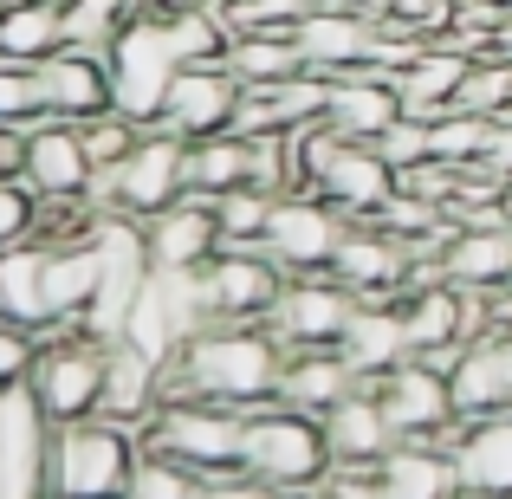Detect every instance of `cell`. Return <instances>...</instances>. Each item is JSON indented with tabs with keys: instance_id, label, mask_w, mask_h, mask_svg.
<instances>
[{
	"instance_id": "obj_1",
	"label": "cell",
	"mask_w": 512,
	"mask_h": 499,
	"mask_svg": "<svg viewBox=\"0 0 512 499\" xmlns=\"http://www.w3.org/2000/svg\"><path fill=\"white\" fill-rule=\"evenodd\" d=\"M279 363H286V344L273 337L266 318H214L163 370V402L208 396V402H227V409H260L279 389Z\"/></svg>"
},
{
	"instance_id": "obj_2",
	"label": "cell",
	"mask_w": 512,
	"mask_h": 499,
	"mask_svg": "<svg viewBox=\"0 0 512 499\" xmlns=\"http://www.w3.org/2000/svg\"><path fill=\"white\" fill-rule=\"evenodd\" d=\"M143 454V435L117 415H78V422H52L46 428V480L52 499H124L130 467Z\"/></svg>"
},
{
	"instance_id": "obj_3",
	"label": "cell",
	"mask_w": 512,
	"mask_h": 499,
	"mask_svg": "<svg viewBox=\"0 0 512 499\" xmlns=\"http://www.w3.org/2000/svg\"><path fill=\"white\" fill-rule=\"evenodd\" d=\"M331 467V441H325V415L286 409V402H260L247 409L240 428V474L266 480V487H292L312 493Z\"/></svg>"
},
{
	"instance_id": "obj_4",
	"label": "cell",
	"mask_w": 512,
	"mask_h": 499,
	"mask_svg": "<svg viewBox=\"0 0 512 499\" xmlns=\"http://www.w3.org/2000/svg\"><path fill=\"white\" fill-rule=\"evenodd\" d=\"M240 428H247V409H227V402H208V396H169L143 422V448L214 480L227 467H240Z\"/></svg>"
},
{
	"instance_id": "obj_5",
	"label": "cell",
	"mask_w": 512,
	"mask_h": 499,
	"mask_svg": "<svg viewBox=\"0 0 512 499\" xmlns=\"http://www.w3.org/2000/svg\"><path fill=\"white\" fill-rule=\"evenodd\" d=\"M182 195H188V137H175L163 124L143 130L124 163L91 175V208L98 214L124 208V214H143V221H150L156 208H169V201H182Z\"/></svg>"
},
{
	"instance_id": "obj_6",
	"label": "cell",
	"mask_w": 512,
	"mask_h": 499,
	"mask_svg": "<svg viewBox=\"0 0 512 499\" xmlns=\"http://www.w3.org/2000/svg\"><path fill=\"white\" fill-rule=\"evenodd\" d=\"M26 396L39 402V415L52 422H78V415H98L104 402V337L91 331H65L52 344H39V363L26 376Z\"/></svg>"
},
{
	"instance_id": "obj_7",
	"label": "cell",
	"mask_w": 512,
	"mask_h": 499,
	"mask_svg": "<svg viewBox=\"0 0 512 499\" xmlns=\"http://www.w3.org/2000/svg\"><path fill=\"white\" fill-rule=\"evenodd\" d=\"M104 59H111V104L150 130L156 117H163L169 78L182 72V65H175V52H169V39H163V13L143 7L137 20L111 39V52H104Z\"/></svg>"
},
{
	"instance_id": "obj_8",
	"label": "cell",
	"mask_w": 512,
	"mask_h": 499,
	"mask_svg": "<svg viewBox=\"0 0 512 499\" xmlns=\"http://www.w3.org/2000/svg\"><path fill=\"white\" fill-rule=\"evenodd\" d=\"M344 227L350 221L331 208L325 195H312V188H286V195H273L260 253L273 266H286V279L292 273H325V266H331V247L344 240Z\"/></svg>"
},
{
	"instance_id": "obj_9",
	"label": "cell",
	"mask_w": 512,
	"mask_h": 499,
	"mask_svg": "<svg viewBox=\"0 0 512 499\" xmlns=\"http://www.w3.org/2000/svg\"><path fill=\"white\" fill-rule=\"evenodd\" d=\"M350 312H357V292L338 286L331 273H292L286 292L273 299V312H266V325L286 350H325L344 337Z\"/></svg>"
},
{
	"instance_id": "obj_10",
	"label": "cell",
	"mask_w": 512,
	"mask_h": 499,
	"mask_svg": "<svg viewBox=\"0 0 512 499\" xmlns=\"http://www.w3.org/2000/svg\"><path fill=\"white\" fill-rule=\"evenodd\" d=\"M370 389H376V402H383L396 441H435V448H441V435L454 428V389H448V376L428 370L415 350L396 363V370L376 376Z\"/></svg>"
},
{
	"instance_id": "obj_11",
	"label": "cell",
	"mask_w": 512,
	"mask_h": 499,
	"mask_svg": "<svg viewBox=\"0 0 512 499\" xmlns=\"http://www.w3.org/2000/svg\"><path fill=\"white\" fill-rule=\"evenodd\" d=\"M39 78V111L46 117H65V124H85V117L111 111V59L91 46H72L65 39L59 52H46V59L33 65Z\"/></svg>"
},
{
	"instance_id": "obj_12",
	"label": "cell",
	"mask_w": 512,
	"mask_h": 499,
	"mask_svg": "<svg viewBox=\"0 0 512 499\" xmlns=\"http://www.w3.org/2000/svg\"><path fill=\"white\" fill-rule=\"evenodd\" d=\"M240 78L227 65H182L163 91V117L156 124L175 130V137H214V130H234V111H240Z\"/></svg>"
},
{
	"instance_id": "obj_13",
	"label": "cell",
	"mask_w": 512,
	"mask_h": 499,
	"mask_svg": "<svg viewBox=\"0 0 512 499\" xmlns=\"http://www.w3.org/2000/svg\"><path fill=\"white\" fill-rule=\"evenodd\" d=\"M292 39H299L305 72L344 78V72H357V65H370L376 20H370V13H357L350 0H312V13L292 26Z\"/></svg>"
},
{
	"instance_id": "obj_14",
	"label": "cell",
	"mask_w": 512,
	"mask_h": 499,
	"mask_svg": "<svg viewBox=\"0 0 512 499\" xmlns=\"http://www.w3.org/2000/svg\"><path fill=\"white\" fill-rule=\"evenodd\" d=\"M201 286H208L214 318H266L286 292V266H273L260 247H221L201 266Z\"/></svg>"
},
{
	"instance_id": "obj_15",
	"label": "cell",
	"mask_w": 512,
	"mask_h": 499,
	"mask_svg": "<svg viewBox=\"0 0 512 499\" xmlns=\"http://www.w3.org/2000/svg\"><path fill=\"white\" fill-rule=\"evenodd\" d=\"M91 156L78 124L65 117H33L26 124V188L33 195H91Z\"/></svg>"
},
{
	"instance_id": "obj_16",
	"label": "cell",
	"mask_w": 512,
	"mask_h": 499,
	"mask_svg": "<svg viewBox=\"0 0 512 499\" xmlns=\"http://www.w3.org/2000/svg\"><path fill=\"white\" fill-rule=\"evenodd\" d=\"M441 279L461 292H500L512 279V221H454L448 247L435 253Z\"/></svg>"
},
{
	"instance_id": "obj_17",
	"label": "cell",
	"mask_w": 512,
	"mask_h": 499,
	"mask_svg": "<svg viewBox=\"0 0 512 499\" xmlns=\"http://www.w3.org/2000/svg\"><path fill=\"white\" fill-rule=\"evenodd\" d=\"M150 234V266H208L221 253V214L208 195H182L143 221Z\"/></svg>"
},
{
	"instance_id": "obj_18",
	"label": "cell",
	"mask_w": 512,
	"mask_h": 499,
	"mask_svg": "<svg viewBox=\"0 0 512 499\" xmlns=\"http://www.w3.org/2000/svg\"><path fill=\"white\" fill-rule=\"evenodd\" d=\"M338 350L350 357V370H357L363 383H376L383 370H396V363L415 350L409 344V318H402V299H357Z\"/></svg>"
},
{
	"instance_id": "obj_19",
	"label": "cell",
	"mask_w": 512,
	"mask_h": 499,
	"mask_svg": "<svg viewBox=\"0 0 512 499\" xmlns=\"http://www.w3.org/2000/svg\"><path fill=\"white\" fill-rule=\"evenodd\" d=\"M350 389H363V376L350 370V357H344L338 344H325V350H286L273 402L305 409V415H325V409H338Z\"/></svg>"
},
{
	"instance_id": "obj_20",
	"label": "cell",
	"mask_w": 512,
	"mask_h": 499,
	"mask_svg": "<svg viewBox=\"0 0 512 499\" xmlns=\"http://www.w3.org/2000/svg\"><path fill=\"white\" fill-rule=\"evenodd\" d=\"M396 117H402V98H396V85H389L383 72L357 65V72L331 78V91H325V124L338 130V137L376 143L389 124H396Z\"/></svg>"
},
{
	"instance_id": "obj_21",
	"label": "cell",
	"mask_w": 512,
	"mask_h": 499,
	"mask_svg": "<svg viewBox=\"0 0 512 499\" xmlns=\"http://www.w3.org/2000/svg\"><path fill=\"white\" fill-rule=\"evenodd\" d=\"M156 402H163V363L143 357L124 337H111V344H104V402H98V415H117V422H130L143 435Z\"/></svg>"
},
{
	"instance_id": "obj_22",
	"label": "cell",
	"mask_w": 512,
	"mask_h": 499,
	"mask_svg": "<svg viewBox=\"0 0 512 499\" xmlns=\"http://www.w3.org/2000/svg\"><path fill=\"white\" fill-rule=\"evenodd\" d=\"M454 474H461V493L474 499H512V409L467 422L461 448H454Z\"/></svg>"
},
{
	"instance_id": "obj_23",
	"label": "cell",
	"mask_w": 512,
	"mask_h": 499,
	"mask_svg": "<svg viewBox=\"0 0 512 499\" xmlns=\"http://www.w3.org/2000/svg\"><path fill=\"white\" fill-rule=\"evenodd\" d=\"M467 65H474L467 52H448V46H435V39H428V46L402 65V72H389V85H396V98H402V111H409V117L441 124V117L454 111V98H461Z\"/></svg>"
},
{
	"instance_id": "obj_24",
	"label": "cell",
	"mask_w": 512,
	"mask_h": 499,
	"mask_svg": "<svg viewBox=\"0 0 512 499\" xmlns=\"http://www.w3.org/2000/svg\"><path fill=\"white\" fill-rule=\"evenodd\" d=\"M448 389H454V415H467V422L512 409V363H506L500 331H487V337L467 344V357H461V370L448 376Z\"/></svg>"
},
{
	"instance_id": "obj_25",
	"label": "cell",
	"mask_w": 512,
	"mask_h": 499,
	"mask_svg": "<svg viewBox=\"0 0 512 499\" xmlns=\"http://www.w3.org/2000/svg\"><path fill=\"white\" fill-rule=\"evenodd\" d=\"M325 441H331V461H383L396 448V428H389L376 389H350L338 409H325Z\"/></svg>"
},
{
	"instance_id": "obj_26",
	"label": "cell",
	"mask_w": 512,
	"mask_h": 499,
	"mask_svg": "<svg viewBox=\"0 0 512 499\" xmlns=\"http://www.w3.org/2000/svg\"><path fill=\"white\" fill-rule=\"evenodd\" d=\"M383 499H461L454 454L435 441H396L383 454Z\"/></svg>"
},
{
	"instance_id": "obj_27",
	"label": "cell",
	"mask_w": 512,
	"mask_h": 499,
	"mask_svg": "<svg viewBox=\"0 0 512 499\" xmlns=\"http://www.w3.org/2000/svg\"><path fill=\"white\" fill-rule=\"evenodd\" d=\"M65 46V7L59 0H0V59L39 65Z\"/></svg>"
},
{
	"instance_id": "obj_28",
	"label": "cell",
	"mask_w": 512,
	"mask_h": 499,
	"mask_svg": "<svg viewBox=\"0 0 512 499\" xmlns=\"http://www.w3.org/2000/svg\"><path fill=\"white\" fill-rule=\"evenodd\" d=\"M221 65L240 78V91H273V85H286V78L305 72L292 33H234L227 52H221Z\"/></svg>"
},
{
	"instance_id": "obj_29",
	"label": "cell",
	"mask_w": 512,
	"mask_h": 499,
	"mask_svg": "<svg viewBox=\"0 0 512 499\" xmlns=\"http://www.w3.org/2000/svg\"><path fill=\"white\" fill-rule=\"evenodd\" d=\"M0 318H20V325H46V247L39 240H20V247L0 253Z\"/></svg>"
},
{
	"instance_id": "obj_30",
	"label": "cell",
	"mask_w": 512,
	"mask_h": 499,
	"mask_svg": "<svg viewBox=\"0 0 512 499\" xmlns=\"http://www.w3.org/2000/svg\"><path fill=\"white\" fill-rule=\"evenodd\" d=\"M253 182V150L247 137L234 130H214V137L188 143V195H227V188H247Z\"/></svg>"
},
{
	"instance_id": "obj_31",
	"label": "cell",
	"mask_w": 512,
	"mask_h": 499,
	"mask_svg": "<svg viewBox=\"0 0 512 499\" xmlns=\"http://www.w3.org/2000/svg\"><path fill=\"white\" fill-rule=\"evenodd\" d=\"M163 39H169V52H175V65H221V52H227V20H221V7L214 0H201V7H169L163 13Z\"/></svg>"
},
{
	"instance_id": "obj_32",
	"label": "cell",
	"mask_w": 512,
	"mask_h": 499,
	"mask_svg": "<svg viewBox=\"0 0 512 499\" xmlns=\"http://www.w3.org/2000/svg\"><path fill=\"white\" fill-rule=\"evenodd\" d=\"M143 13V0H65V39L91 52H111V39Z\"/></svg>"
},
{
	"instance_id": "obj_33",
	"label": "cell",
	"mask_w": 512,
	"mask_h": 499,
	"mask_svg": "<svg viewBox=\"0 0 512 499\" xmlns=\"http://www.w3.org/2000/svg\"><path fill=\"white\" fill-rule=\"evenodd\" d=\"M201 487H208V480H201L195 467H182V461H169V454L143 448L137 467H130L124 499H201Z\"/></svg>"
},
{
	"instance_id": "obj_34",
	"label": "cell",
	"mask_w": 512,
	"mask_h": 499,
	"mask_svg": "<svg viewBox=\"0 0 512 499\" xmlns=\"http://www.w3.org/2000/svg\"><path fill=\"white\" fill-rule=\"evenodd\" d=\"M214 214H221V247H260L266 234V214H273V195L266 188H227L214 195Z\"/></svg>"
},
{
	"instance_id": "obj_35",
	"label": "cell",
	"mask_w": 512,
	"mask_h": 499,
	"mask_svg": "<svg viewBox=\"0 0 512 499\" xmlns=\"http://www.w3.org/2000/svg\"><path fill=\"white\" fill-rule=\"evenodd\" d=\"M227 33H292L312 13V0H214Z\"/></svg>"
},
{
	"instance_id": "obj_36",
	"label": "cell",
	"mask_w": 512,
	"mask_h": 499,
	"mask_svg": "<svg viewBox=\"0 0 512 499\" xmlns=\"http://www.w3.org/2000/svg\"><path fill=\"white\" fill-rule=\"evenodd\" d=\"M78 137H85V156H91V169H111V163H124V156L137 150L143 124H137V117H124V111L111 104V111L85 117V124H78Z\"/></svg>"
},
{
	"instance_id": "obj_37",
	"label": "cell",
	"mask_w": 512,
	"mask_h": 499,
	"mask_svg": "<svg viewBox=\"0 0 512 499\" xmlns=\"http://www.w3.org/2000/svg\"><path fill=\"white\" fill-rule=\"evenodd\" d=\"M376 156H383L389 169H415V163H428V156H435V124H428V117H409L402 111L396 124L383 130V137H376Z\"/></svg>"
},
{
	"instance_id": "obj_38",
	"label": "cell",
	"mask_w": 512,
	"mask_h": 499,
	"mask_svg": "<svg viewBox=\"0 0 512 499\" xmlns=\"http://www.w3.org/2000/svg\"><path fill=\"white\" fill-rule=\"evenodd\" d=\"M33 227H39V195L26 188V175L0 182V253L20 247V240H33Z\"/></svg>"
},
{
	"instance_id": "obj_39",
	"label": "cell",
	"mask_w": 512,
	"mask_h": 499,
	"mask_svg": "<svg viewBox=\"0 0 512 499\" xmlns=\"http://www.w3.org/2000/svg\"><path fill=\"white\" fill-rule=\"evenodd\" d=\"M39 363V331L20 318H0V389H20Z\"/></svg>"
},
{
	"instance_id": "obj_40",
	"label": "cell",
	"mask_w": 512,
	"mask_h": 499,
	"mask_svg": "<svg viewBox=\"0 0 512 499\" xmlns=\"http://www.w3.org/2000/svg\"><path fill=\"white\" fill-rule=\"evenodd\" d=\"M33 117H46L39 111V78H33V65H7L0 59V124H33Z\"/></svg>"
},
{
	"instance_id": "obj_41",
	"label": "cell",
	"mask_w": 512,
	"mask_h": 499,
	"mask_svg": "<svg viewBox=\"0 0 512 499\" xmlns=\"http://www.w3.org/2000/svg\"><path fill=\"white\" fill-rule=\"evenodd\" d=\"M26 175V130L20 124H0V182Z\"/></svg>"
},
{
	"instance_id": "obj_42",
	"label": "cell",
	"mask_w": 512,
	"mask_h": 499,
	"mask_svg": "<svg viewBox=\"0 0 512 499\" xmlns=\"http://www.w3.org/2000/svg\"><path fill=\"white\" fill-rule=\"evenodd\" d=\"M493 52H506V59H512V7H506V20H500V33H493Z\"/></svg>"
},
{
	"instance_id": "obj_43",
	"label": "cell",
	"mask_w": 512,
	"mask_h": 499,
	"mask_svg": "<svg viewBox=\"0 0 512 499\" xmlns=\"http://www.w3.org/2000/svg\"><path fill=\"white\" fill-rule=\"evenodd\" d=\"M350 7H357V13H370V20H383V13L396 7V0H350Z\"/></svg>"
},
{
	"instance_id": "obj_44",
	"label": "cell",
	"mask_w": 512,
	"mask_h": 499,
	"mask_svg": "<svg viewBox=\"0 0 512 499\" xmlns=\"http://www.w3.org/2000/svg\"><path fill=\"white\" fill-rule=\"evenodd\" d=\"M150 13H169V7H201V0H143Z\"/></svg>"
},
{
	"instance_id": "obj_45",
	"label": "cell",
	"mask_w": 512,
	"mask_h": 499,
	"mask_svg": "<svg viewBox=\"0 0 512 499\" xmlns=\"http://www.w3.org/2000/svg\"><path fill=\"white\" fill-rule=\"evenodd\" d=\"M500 344H506V363H512V318H506V325H500Z\"/></svg>"
},
{
	"instance_id": "obj_46",
	"label": "cell",
	"mask_w": 512,
	"mask_h": 499,
	"mask_svg": "<svg viewBox=\"0 0 512 499\" xmlns=\"http://www.w3.org/2000/svg\"><path fill=\"white\" fill-rule=\"evenodd\" d=\"M493 7H512V0H493Z\"/></svg>"
}]
</instances>
